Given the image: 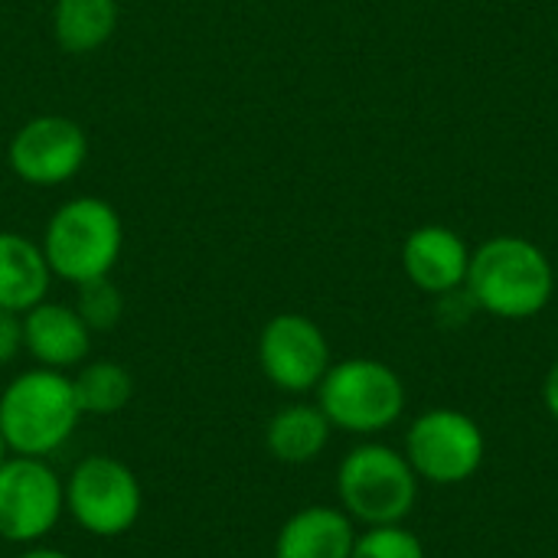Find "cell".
I'll list each match as a JSON object with an SVG mask.
<instances>
[{"instance_id":"obj_23","label":"cell","mask_w":558,"mask_h":558,"mask_svg":"<svg viewBox=\"0 0 558 558\" xmlns=\"http://www.w3.org/2000/svg\"><path fill=\"white\" fill-rule=\"evenodd\" d=\"M7 451H10V448H7V441H3V435H0V464L7 461Z\"/></svg>"},{"instance_id":"obj_15","label":"cell","mask_w":558,"mask_h":558,"mask_svg":"<svg viewBox=\"0 0 558 558\" xmlns=\"http://www.w3.org/2000/svg\"><path fill=\"white\" fill-rule=\"evenodd\" d=\"M327 441L330 422L320 405H288L268 422L265 432V445L281 464H307L327 448Z\"/></svg>"},{"instance_id":"obj_5","label":"cell","mask_w":558,"mask_h":558,"mask_svg":"<svg viewBox=\"0 0 558 558\" xmlns=\"http://www.w3.org/2000/svg\"><path fill=\"white\" fill-rule=\"evenodd\" d=\"M317 389L327 422L353 435L383 432L399 422L405 409L402 379L376 360H347L330 366Z\"/></svg>"},{"instance_id":"obj_6","label":"cell","mask_w":558,"mask_h":558,"mask_svg":"<svg viewBox=\"0 0 558 558\" xmlns=\"http://www.w3.org/2000/svg\"><path fill=\"white\" fill-rule=\"evenodd\" d=\"M65 510L92 536H121L141 517V484L118 458L92 454L62 484Z\"/></svg>"},{"instance_id":"obj_11","label":"cell","mask_w":558,"mask_h":558,"mask_svg":"<svg viewBox=\"0 0 558 558\" xmlns=\"http://www.w3.org/2000/svg\"><path fill=\"white\" fill-rule=\"evenodd\" d=\"M402 265L415 288L428 294H451L468 281L471 252L448 226H422L402 245Z\"/></svg>"},{"instance_id":"obj_16","label":"cell","mask_w":558,"mask_h":558,"mask_svg":"<svg viewBox=\"0 0 558 558\" xmlns=\"http://www.w3.org/2000/svg\"><path fill=\"white\" fill-rule=\"evenodd\" d=\"M118 23L114 0H59L52 26L69 52H92L101 46Z\"/></svg>"},{"instance_id":"obj_3","label":"cell","mask_w":558,"mask_h":558,"mask_svg":"<svg viewBox=\"0 0 558 558\" xmlns=\"http://www.w3.org/2000/svg\"><path fill=\"white\" fill-rule=\"evenodd\" d=\"M337 490L350 517L369 526L402 523L418 497L409 458L386 445L353 448L337 471Z\"/></svg>"},{"instance_id":"obj_8","label":"cell","mask_w":558,"mask_h":558,"mask_svg":"<svg viewBox=\"0 0 558 558\" xmlns=\"http://www.w3.org/2000/svg\"><path fill=\"white\" fill-rule=\"evenodd\" d=\"M405 451L412 471L432 484H461L484 464V432L461 412L435 409L412 422Z\"/></svg>"},{"instance_id":"obj_21","label":"cell","mask_w":558,"mask_h":558,"mask_svg":"<svg viewBox=\"0 0 558 558\" xmlns=\"http://www.w3.org/2000/svg\"><path fill=\"white\" fill-rule=\"evenodd\" d=\"M546 405H549V412L558 418V363L549 369V376H546Z\"/></svg>"},{"instance_id":"obj_14","label":"cell","mask_w":558,"mask_h":558,"mask_svg":"<svg viewBox=\"0 0 558 558\" xmlns=\"http://www.w3.org/2000/svg\"><path fill=\"white\" fill-rule=\"evenodd\" d=\"M49 288L46 255L23 235L0 232V311H29Z\"/></svg>"},{"instance_id":"obj_18","label":"cell","mask_w":558,"mask_h":558,"mask_svg":"<svg viewBox=\"0 0 558 558\" xmlns=\"http://www.w3.org/2000/svg\"><path fill=\"white\" fill-rule=\"evenodd\" d=\"M75 311H78V317L85 320L88 330H111L121 320L124 301H121V291L101 275V278H92V281L78 284Z\"/></svg>"},{"instance_id":"obj_10","label":"cell","mask_w":558,"mask_h":558,"mask_svg":"<svg viewBox=\"0 0 558 558\" xmlns=\"http://www.w3.org/2000/svg\"><path fill=\"white\" fill-rule=\"evenodd\" d=\"M85 160V134L69 118H36L23 124L10 144L13 170L36 186H52L69 180Z\"/></svg>"},{"instance_id":"obj_4","label":"cell","mask_w":558,"mask_h":558,"mask_svg":"<svg viewBox=\"0 0 558 558\" xmlns=\"http://www.w3.org/2000/svg\"><path fill=\"white\" fill-rule=\"evenodd\" d=\"M121 252V222L114 209L101 199L65 203L46 229L43 255L49 271L65 281H92L111 271Z\"/></svg>"},{"instance_id":"obj_20","label":"cell","mask_w":558,"mask_h":558,"mask_svg":"<svg viewBox=\"0 0 558 558\" xmlns=\"http://www.w3.org/2000/svg\"><path fill=\"white\" fill-rule=\"evenodd\" d=\"M23 347V320L13 311H0V366H7Z\"/></svg>"},{"instance_id":"obj_13","label":"cell","mask_w":558,"mask_h":558,"mask_svg":"<svg viewBox=\"0 0 558 558\" xmlns=\"http://www.w3.org/2000/svg\"><path fill=\"white\" fill-rule=\"evenodd\" d=\"M353 543L356 536L347 513L330 507H307L281 526L275 539V558H350Z\"/></svg>"},{"instance_id":"obj_2","label":"cell","mask_w":558,"mask_h":558,"mask_svg":"<svg viewBox=\"0 0 558 558\" xmlns=\"http://www.w3.org/2000/svg\"><path fill=\"white\" fill-rule=\"evenodd\" d=\"M82 412L75 402L72 379L59 369H29L16 376L0 396V435L13 454L46 458L59 451Z\"/></svg>"},{"instance_id":"obj_9","label":"cell","mask_w":558,"mask_h":558,"mask_svg":"<svg viewBox=\"0 0 558 558\" xmlns=\"http://www.w3.org/2000/svg\"><path fill=\"white\" fill-rule=\"evenodd\" d=\"M258 363L278 389L307 392L320 386V379L327 376L330 347L314 320L301 314H278L262 330Z\"/></svg>"},{"instance_id":"obj_22","label":"cell","mask_w":558,"mask_h":558,"mask_svg":"<svg viewBox=\"0 0 558 558\" xmlns=\"http://www.w3.org/2000/svg\"><path fill=\"white\" fill-rule=\"evenodd\" d=\"M16 558H72L65 556V553H59V549H29V553H23V556Z\"/></svg>"},{"instance_id":"obj_1","label":"cell","mask_w":558,"mask_h":558,"mask_svg":"<svg viewBox=\"0 0 558 558\" xmlns=\"http://www.w3.org/2000/svg\"><path fill=\"white\" fill-rule=\"evenodd\" d=\"M464 284L471 301L487 314L526 320L549 304L556 271L536 242L520 235H497L471 255Z\"/></svg>"},{"instance_id":"obj_12","label":"cell","mask_w":558,"mask_h":558,"mask_svg":"<svg viewBox=\"0 0 558 558\" xmlns=\"http://www.w3.org/2000/svg\"><path fill=\"white\" fill-rule=\"evenodd\" d=\"M88 327L75 307L65 304H36L26 311L23 320V347L33 353L36 363L46 369H65L85 360L88 353Z\"/></svg>"},{"instance_id":"obj_7","label":"cell","mask_w":558,"mask_h":558,"mask_svg":"<svg viewBox=\"0 0 558 558\" xmlns=\"http://www.w3.org/2000/svg\"><path fill=\"white\" fill-rule=\"evenodd\" d=\"M65 510L62 481L43 458H7L0 464V539L36 543Z\"/></svg>"},{"instance_id":"obj_17","label":"cell","mask_w":558,"mask_h":558,"mask_svg":"<svg viewBox=\"0 0 558 558\" xmlns=\"http://www.w3.org/2000/svg\"><path fill=\"white\" fill-rule=\"evenodd\" d=\"M72 389H75V402L82 415H114L131 402L134 379L124 366L98 360V363H88L72 379Z\"/></svg>"},{"instance_id":"obj_19","label":"cell","mask_w":558,"mask_h":558,"mask_svg":"<svg viewBox=\"0 0 558 558\" xmlns=\"http://www.w3.org/2000/svg\"><path fill=\"white\" fill-rule=\"evenodd\" d=\"M350 558H425V549L415 533L396 526H373L366 536L353 543Z\"/></svg>"}]
</instances>
